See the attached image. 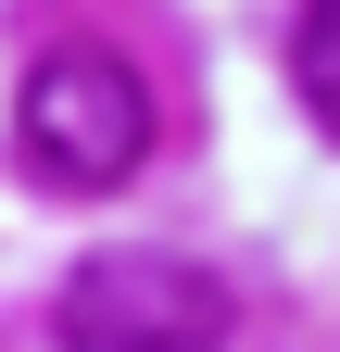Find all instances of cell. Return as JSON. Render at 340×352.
<instances>
[{"mask_svg": "<svg viewBox=\"0 0 340 352\" xmlns=\"http://www.w3.org/2000/svg\"><path fill=\"white\" fill-rule=\"evenodd\" d=\"M13 139H25V176L63 201H101L126 176L151 164V88L139 63L89 51V38H63V51L25 63V101H13Z\"/></svg>", "mask_w": 340, "mask_h": 352, "instance_id": "6da1fadb", "label": "cell"}, {"mask_svg": "<svg viewBox=\"0 0 340 352\" xmlns=\"http://www.w3.org/2000/svg\"><path fill=\"white\" fill-rule=\"evenodd\" d=\"M51 327H63V352H227L240 302L189 252H89L63 277Z\"/></svg>", "mask_w": 340, "mask_h": 352, "instance_id": "7a4b0ae2", "label": "cell"}, {"mask_svg": "<svg viewBox=\"0 0 340 352\" xmlns=\"http://www.w3.org/2000/svg\"><path fill=\"white\" fill-rule=\"evenodd\" d=\"M290 88H303V113L340 139V0H303L290 13Z\"/></svg>", "mask_w": 340, "mask_h": 352, "instance_id": "3957f363", "label": "cell"}]
</instances>
